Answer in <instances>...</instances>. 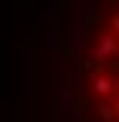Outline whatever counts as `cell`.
<instances>
[{"mask_svg":"<svg viewBox=\"0 0 119 122\" xmlns=\"http://www.w3.org/2000/svg\"><path fill=\"white\" fill-rule=\"evenodd\" d=\"M116 86H119L116 76H95V92H98V95H113Z\"/></svg>","mask_w":119,"mask_h":122,"instance_id":"2","label":"cell"},{"mask_svg":"<svg viewBox=\"0 0 119 122\" xmlns=\"http://www.w3.org/2000/svg\"><path fill=\"white\" fill-rule=\"evenodd\" d=\"M116 52H119L116 37H113V34H101V37H98V46L92 49V61H107V58H113Z\"/></svg>","mask_w":119,"mask_h":122,"instance_id":"1","label":"cell"},{"mask_svg":"<svg viewBox=\"0 0 119 122\" xmlns=\"http://www.w3.org/2000/svg\"><path fill=\"white\" fill-rule=\"evenodd\" d=\"M113 30L119 34V15H113Z\"/></svg>","mask_w":119,"mask_h":122,"instance_id":"4","label":"cell"},{"mask_svg":"<svg viewBox=\"0 0 119 122\" xmlns=\"http://www.w3.org/2000/svg\"><path fill=\"white\" fill-rule=\"evenodd\" d=\"M98 110H101V119H113V107L110 104H101Z\"/></svg>","mask_w":119,"mask_h":122,"instance_id":"3","label":"cell"}]
</instances>
